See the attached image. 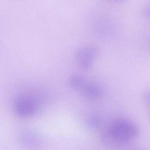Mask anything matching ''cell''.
I'll use <instances>...</instances> for the list:
<instances>
[{
	"label": "cell",
	"mask_w": 150,
	"mask_h": 150,
	"mask_svg": "<svg viewBox=\"0 0 150 150\" xmlns=\"http://www.w3.org/2000/svg\"><path fill=\"white\" fill-rule=\"evenodd\" d=\"M139 134L138 127L131 121L119 118L115 119L100 135L101 142L113 148L125 147Z\"/></svg>",
	"instance_id": "1"
},
{
	"label": "cell",
	"mask_w": 150,
	"mask_h": 150,
	"mask_svg": "<svg viewBox=\"0 0 150 150\" xmlns=\"http://www.w3.org/2000/svg\"><path fill=\"white\" fill-rule=\"evenodd\" d=\"M88 126L92 129L99 128L102 123V120L100 117L97 115H91L88 118L87 121Z\"/></svg>",
	"instance_id": "7"
},
{
	"label": "cell",
	"mask_w": 150,
	"mask_h": 150,
	"mask_svg": "<svg viewBox=\"0 0 150 150\" xmlns=\"http://www.w3.org/2000/svg\"><path fill=\"white\" fill-rule=\"evenodd\" d=\"M85 80L82 76L79 75H72L69 80L70 86L74 90H80L83 84L85 82Z\"/></svg>",
	"instance_id": "6"
},
{
	"label": "cell",
	"mask_w": 150,
	"mask_h": 150,
	"mask_svg": "<svg viewBox=\"0 0 150 150\" xmlns=\"http://www.w3.org/2000/svg\"><path fill=\"white\" fill-rule=\"evenodd\" d=\"M18 96L14 102V110L18 117H31L38 113L41 105V94L37 91L24 92Z\"/></svg>",
	"instance_id": "2"
},
{
	"label": "cell",
	"mask_w": 150,
	"mask_h": 150,
	"mask_svg": "<svg viewBox=\"0 0 150 150\" xmlns=\"http://www.w3.org/2000/svg\"><path fill=\"white\" fill-rule=\"evenodd\" d=\"M79 91H81L84 96L88 98L97 99L103 94V90L100 86L94 83L85 81Z\"/></svg>",
	"instance_id": "5"
},
{
	"label": "cell",
	"mask_w": 150,
	"mask_h": 150,
	"mask_svg": "<svg viewBox=\"0 0 150 150\" xmlns=\"http://www.w3.org/2000/svg\"><path fill=\"white\" fill-rule=\"evenodd\" d=\"M20 144L26 149L30 150H40L43 146L41 136L34 129L25 128L18 134Z\"/></svg>",
	"instance_id": "4"
},
{
	"label": "cell",
	"mask_w": 150,
	"mask_h": 150,
	"mask_svg": "<svg viewBox=\"0 0 150 150\" xmlns=\"http://www.w3.org/2000/svg\"><path fill=\"white\" fill-rule=\"evenodd\" d=\"M99 54L98 49L92 45H85L77 49L75 54L77 64L81 69L88 70L91 68Z\"/></svg>",
	"instance_id": "3"
}]
</instances>
